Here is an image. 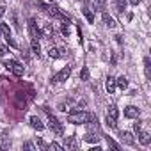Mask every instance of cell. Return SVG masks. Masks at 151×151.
<instances>
[{
  "label": "cell",
  "mask_w": 151,
  "mask_h": 151,
  "mask_svg": "<svg viewBox=\"0 0 151 151\" xmlns=\"http://www.w3.org/2000/svg\"><path fill=\"white\" fill-rule=\"evenodd\" d=\"M30 124H32V128H36V130H43V128H45V124L41 123V119H39L37 116H30Z\"/></svg>",
  "instance_id": "8fae6325"
},
{
  "label": "cell",
  "mask_w": 151,
  "mask_h": 151,
  "mask_svg": "<svg viewBox=\"0 0 151 151\" xmlns=\"http://www.w3.org/2000/svg\"><path fill=\"white\" fill-rule=\"evenodd\" d=\"M139 114H140V109H137L135 105H128L124 109V116L128 119H135V117H139Z\"/></svg>",
  "instance_id": "52a82bcc"
},
{
  "label": "cell",
  "mask_w": 151,
  "mask_h": 151,
  "mask_svg": "<svg viewBox=\"0 0 151 151\" xmlns=\"http://www.w3.org/2000/svg\"><path fill=\"white\" fill-rule=\"evenodd\" d=\"M116 87H119L121 91L128 89V78H126V77H119V78L116 80Z\"/></svg>",
  "instance_id": "4fadbf2b"
},
{
  "label": "cell",
  "mask_w": 151,
  "mask_h": 151,
  "mask_svg": "<svg viewBox=\"0 0 151 151\" xmlns=\"http://www.w3.org/2000/svg\"><path fill=\"white\" fill-rule=\"evenodd\" d=\"M128 2H130V4H132V6H137V4H139V2H140V0H128Z\"/></svg>",
  "instance_id": "e575fe53"
},
{
  "label": "cell",
  "mask_w": 151,
  "mask_h": 151,
  "mask_svg": "<svg viewBox=\"0 0 151 151\" xmlns=\"http://www.w3.org/2000/svg\"><path fill=\"white\" fill-rule=\"evenodd\" d=\"M48 149H55V151H62L64 147H62V146H59V144H55V142H52V144H48Z\"/></svg>",
  "instance_id": "4316f807"
},
{
  "label": "cell",
  "mask_w": 151,
  "mask_h": 151,
  "mask_svg": "<svg viewBox=\"0 0 151 151\" xmlns=\"http://www.w3.org/2000/svg\"><path fill=\"white\" fill-rule=\"evenodd\" d=\"M119 137H121V140H123L124 144H128V146H133V144H135V139H133V135H132L130 132H121Z\"/></svg>",
  "instance_id": "ba28073f"
},
{
  "label": "cell",
  "mask_w": 151,
  "mask_h": 151,
  "mask_svg": "<svg viewBox=\"0 0 151 151\" xmlns=\"http://www.w3.org/2000/svg\"><path fill=\"white\" fill-rule=\"evenodd\" d=\"M105 2H107V0H94V7H96V11H101V9L105 7Z\"/></svg>",
  "instance_id": "cb8c5ba5"
},
{
  "label": "cell",
  "mask_w": 151,
  "mask_h": 151,
  "mask_svg": "<svg viewBox=\"0 0 151 151\" xmlns=\"http://www.w3.org/2000/svg\"><path fill=\"white\" fill-rule=\"evenodd\" d=\"M84 140H86V142H94V144H96V142L100 140V137H98V133L89 132V133H86V135H84Z\"/></svg>",
  "instance_id": "e0dca14e"
},
{
  "label": "cell",
  "mask_w": 151,
  "mask_h": 151,
  "mask_svg": "<svg viewBox=\"0 0 151 151\" xmlns=\"http://www.w3.org/2000/svg\"><path fill=\"white\" fill-rule=\"evenodd\" d=\"M69 75H71V66H66V68H62L57 75H53L52 77V84H59V82H64V80H68L69 78Z\"/></svg>",
  "instance_id": "5b68a950"
},
{
  "label": "cell",
  "mask_w": 151,
  "mask_h": 151,
  "mask_svg": "<svg viewBox=\"0 0 151 151\" xmlns=\"http://www.w3.org/2000/svg\"><path fill=\"white\" fill-rule=\"evenodd\" d=\"M9 146H11V139L2 135V137H0V149H7Z\"/></svg>",
  "instance_id": "ac0fdd59"
},
{
  "label": "cell",
  "mask_w": 151,
  "mask_h": 151,
  "mask_svg": "<svg viewBox=\"0 0 151 151\" xmlns=\"http://www.w3.org/2000/svg\"><path fill=\"white\" fill-rule=\"evenodd\" d=\"M64 146L68 149H77V140H75V137H64Z\"/></svg>",
  "instance_id": "5bb4252c"
},
{
  "label": "cell",
  "mask_w": 151,
  "mask_h": 151,
  "mask_svg": "<svg viewBox=\"0 0 151 151\" xmlns=\"http://www.w3.org/2000/svg\"><path fill=\"white\" fill-rule=\"evenodd\" d=\"M6 14V6H0V18Z\"/></svg>",
  "instance_id": "d6a6232c"
},
{
  "label": "cell",
  "mask_w": 151,
  "mask_h": 151,
  "mask_svg": "<svg viewBox=\"0 0 151 151\" xmlns=\"http://www.w3.org/2000/svg\"><path fill=\"white\" fill-rule=\"evenodd\" d=\"M80 78H82V80H89V68H87V66L82 68V71H80Z\"/></svg>",
  "instance_id": "603a6c76"
},
{
  "label": "cell",
  "mask_w": 151,
  "mask_h": 151,
  "mask_svg": "<svg viewBox=\"0 0 151 151\" xmlns=\"http://www.w3.org/2000/svg\"><path fill=\"white\" fill-rule=\"evenodd\" d=\"M84 14H86V18H87L89 23H94V14H93L89 9H84Z\"/></svg>",
  "instance_id": "d4e9b609"
},
{
  "label": "cell",
  "mask_w": 151,
  "mask_h": 151,
  "mask_svg": "<svg viewBox=\"0 0 151 151\" xmlns=\"http://www.w3.org/2000/svg\"><path fill=\"white\" fill-rule=\"evenodd\" d=\"M41 32H43V37H46V39H53V29H52L50 23H46L45 29H43Z\"/></svg>",
  "instance_id": "7c38bea8"
},
{
  "label": "cell",
  "mask_w": 151,
  "mask_h": 151,
  "mask_svg": "<svg viewBox=\"0 0 151 151\" xmlns=\"http://www.w3.org/2000/svg\"><path fill=\"white\" fill-rule=\"evenodd\" d=\"M103 22H105V25H107L109 29H114V27L117 25V23L114 22V18H112V16H109L107 13H103Z\"/></svg>",
  "instance_id": "9a60e30c"
},
{
  "label": "cell",
  "mask_w": 151,
  "mask_h": 151,
  "mask_svg": "<svg viewBox=\"0 0 151 151\" xmlns=\"http://www.w3.org/2000/svg\"><path fill=\"white\" fill-rule=\"evenodd\" d=\"M13 23L16 27V30H20V23H18V18H16V13H13Z\"/></svg>",
  "instance_id": "4dcf8cb0"
},
{
  "label": "cell",
  "mask_w": 151,
  "mask_h": 151,
  "mask_svg": "<svg viewBox=\"0 0 151 151\" xmlns=\"http://www.w3.org/2000/svg\"><path fill=\"white\" fill-rule=\"evenodd\" d=\"M116 41L117 43H123V36H116Z\"/></svg>",
  "instance_id": "d590c367"
},
{
  "label": "cell",
  "mask_w": 151,
  "mask_h": 151,
  "mask_svg": "<svg viewBox=\"0 0 151 151\" xmlns=\"http://www.w3.org/2000/svg\"><path fill=\"white\" fill-rule=\"evenodd\" d=\"M117 116H119L117 107H116V105H110V107H109V112H107V117H105V121H107V124H109L110 128H116Z\"/></svg>",
  "instance_id": "277c9868"
},
{
  "label": "cell",
  "mask_w": 151,
  "mask_h": 151,
  "mask_svg": "<svg viewBox=\"0 0 151 151\" xmlns=\"http://www.w3.org/2000/svg\"><path fill=\"white\" fill-rule=\"evenodd\" d=\"M116 2V11L117 13H123L126 9V0H114Z\"/></svg>",
  "instance_id": "d6986e66"
},
{
  "label": "cell",
  "mask_w": 151,
  "mask_h": 151,
  "mask_svg": "<svg viewBox=\"0 0 151 151\" xmlns=\"http://www.w3.org/2000/svg\"><path fill=\"white\" fill-rule=\"evenodd\" d=\"M105 140H107V144H109L110 147H114V149H121V146H119L117 142H114V140H112L110 137H105Z\"/></svg>",
  "instance_id": "484cf974"
},
{
  "label": "cell",
  "mask_w": 151,
  "mask_h": 151,
  "mask_svg": "<svg viewBox=\"0 0 151 151\" xmlns=\"http://www.w3.org/2000/svg\"><path fill=\"white\" fill-rule=\"evenodd\" d=\"M43 110H45V114L48 116V126H50V130H52L55 135H59V137H60V135L64 133L60 121H59V119H57V117H55V116L50 112V109H48V107H43Z\"/></svg>",
  "instance_id": "7a4b0ae2"
},
{
  "label": "cell",
  "mask_w": 151,
  "mask_h": 151,
  "mask_svg": "<svg viewBox=\"0 0 151 151\" xmlns=\"http://www.w3.org/2000/svg\"><path fill=\"white\" fill-rule=\"evenodd\" d=\"M0 34H2L4 37L11 36V29H9V25H7V23H0Z\"/></svg>",
  "instance_id": "44dd1931"
},
{
  "label": "cell",
  "mask_w": 151,
  "mask_h": 151,
  "mask_svg": "<svg viewBox=\"0 0 151 151\" xmlns=\"http://www.w3.org/2000/svg\"><path fill=\"white\" fill-rule=\"evenodd\" d=\"M144 71H146V78L151 77V71H149V57H144Z\"/></svg>",
  "instance_id": "7402d4cb"
},
{
  "label": "cell",
  "mask_w": 151,
  "mask_h": 151,
  "mask_svg": "<svg viewBox=\"0 0 151 151\" xmlns=\"http://www.w3.org/2000/svg\"><path fill=\"white\" fill-rule=\"evenodd\" d=\"M137 137H139V142H140L142 146H147V144L151 142V137H149L147 132H142V130H140V132L137 133Z\"/></svg>",
  "instance_id": "9c48e42d"
},
{
  "label": "cell",
  "mask_w": 151,
  "mask_h": 151,
  "mask_svg": "<svg viewBox=\"0 0 151 151\" xmlns=\"http://www.w3.org/2000/svg\"><path fill=\"white\" fill-rule=\"evenodd\" d=\"M30 48H32L34 55H37V57H39V53H41V45H39V41H37V39H32V41H30Z\"/></svg>",
  "instance_id": "2e32d148"
},
{
  "label": "cell",
  "mask_w": 151,
  "mask_h": 151,
  "mask_svg": "<svg viewBox=\"0 0 151 151\" xmlns=\"http://www.w3.org/2000/svg\"><path fill=\"white\" fill-rule=\"evenodd\" d=\"M68 123L71 124H87V123H98L96 114H89V112H71L68 116Z\"/></svg>",
  "instance_id": "6da1fadb"
},
{
  "label": "cell",
  "mask_w": 151,
  "mask_h": 151,
  "mask_svg": "<svg viewBox=\"0 0 151 151\" xmlns=\"http://www.w3.org/2000/svg\"><path fill=\"white\" fill-rule=\"evenodd\" d=\"M105 87H107L109 94H112V93L116 91V78H114V77H107V80H105Z\"/></svg>",
  "instance_id": "30bf717a"
},
{
  "label": "cell",
  "mask_w": 151,
  "mask_h": 151,
  "mask_svg": "<svg viewBox=\"0 0 151 151\" xmlns=\"http://www.w3.org/2000/svg\"><path fill=\"white\" fill-rule=\"evenodd\" d=\"M22 55H23V59H25V60H29V53H27L25 50H22Z\"/></svg>",
  "instance_id": "836d02e7"
},
{
  "label": "cell",
  "mask_w": 151,
  "mask_h": 151,
  "mask_svg": "<svg viewBox=\"0 0 151 151\" xmlns=\"http://www.w3.org/2000/svg\"><path fill=\"white\" fill-rule=\"evenodd\" d=\"M23 147H25V149H34V144H32V142H25Z\"/></svg>",
  "instance_id": "1f68e13d"
},
{
  "label": "cell",
  "mask_w": 151,
  "mask_h": 151,
  "mask_svg": "<svg viewBox=\"0 0 151 151\" xmlns=\"http://www.w3.org/2000/svg\"><path fill=\"white\" fill-rule=\"evenodd\" d=\"M29 34H30L32 39H39V37H43V32H41V29L37 27V23H36L34 18L29 20Z\"/></svg>",
  "instance_id": "8992f818"
},
{
  "label": "cell",
  "mask_w": 151,
  "mask_h": 151,
  "mask_svg": "<svg viewBox=\"0 0 151 151\" xmlns=\"http://www.w3.org/2000/svg\"><path fill=\"white\" fill-rule=\"evenodd\" d=\"M6 41H7V45H9V46H13V48H16V46H18V45H16V41H14L11 36H7V37H6Z\"/></svg>",
  "instance_id": "83f0119b"
},
{
  "label": "cell",
  "mask_w": 151,
  "mask_h": 151,
  "mask_svg": "<svg viewBox=\"0 0 151 151\" xmlns=\"http://www.w3.org/2000/svg\"><path fill=\"white\" fill-rule=\"evenodd\" d=\"M48 57L50 59H59V57H62V53H60L59 48H50L48 50Z\"/></svg>",
  "instance_id": "ffe728a7"
},
{
  "label": "cell",
  "mask_w": 151,
  "mask_h": 151,
  "mask_svg": "<svg viewBox=\"0 0 151 151\" xmlns=\"http://www.w3.org/2000/svg\"><path fill=\"white\" fill-rule=\"evenodd\" d=\"M133 130L139 133V132L142 130V121H137V123H133Z\"/></svg>",
  "instance_id": "f1b7e54d"
},
{
  "label": "cell",
  "mask_w": 151,
  "mask_h": 151,
  "mask_svg": "<svg viewBox=\"0 0 151 151\" xmlns=\"http://www.w3.org/2000/svg\"><path fill=\"white\" fill-rule=\"evenodd\" d=\"M4 68L9 69L14 77H23V73H25V66L18 60H4Z\"/></svg>",
  "instance_id": "3957f363"
},
{
  "label": "cell",
  "mask_w": 151,
  "mask_h": 151,
  "mask_svg": "<svg viewBox=\"0 0 151 151\" xmlns=\"http://www.w3.org/2000/svg\"><path fill=\"white\" fill-rule=\"evenodd\" d=\"M9 50H7V46H4V45H0V57H4L6 53H7Z\"/></svg>",
  "instance_id": "f546056e"
}]
</instances>
